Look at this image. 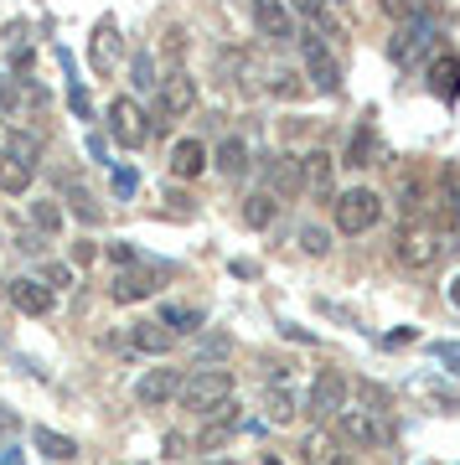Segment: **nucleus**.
Instances as JSON below:
<instances>
[{
  "instance_id": "nucleus-4",
  "label": "nucleus",
  "mask_w": 460,
  "mask_h": 465,
  "mask_svg": "<svg viewBox=\"0 0 460 465\" xmlns=\"http://www.w3.org/2000/svg\"><path fill=\"white\" fill-rule=\"evenodd\" d=\"M440 249L445 243L429 223H404V232H398V264L404 269H429L440 259Z\"/></svg>"
},
{
  "instance_id": "nucleus-21",
  "label": "nucleus",
  "mask_w": 460,
  "mask_h": 465,
  "mask_svg": "<svg viewBox=\"0 0 460 465\" xmlns=\"http://www.w3.org/2000/svg\"><path fill=\"white\" fill-rule=\"evenodd\" d=\"M264 419H269V424H295V393L280 388V382L264 388Z\"/></svg>"
},
{
  "instance_id": "nucleus-5",
  "label": "nucleus",
  "mask_w": 460,
  "mask_h": 465,
  "mask_svg": "<svg viewBox=\"0 0 460 465\" xmlns=\"http://www.w3.org/2000/svg\"><path fill=\"white\" fill-rule=\"evenodd\" d=\"M109 134H115V145H125V150L145 145V140H150L145 109H140V104H130V99H115V104H109Z\"/></svg>"
},
{
  "instance_id": "nucleus-34",
  "label": "nucleus",
  "mask_w": 460,
  "mask_h": 465,
  "mask_svg": "<svg viewBox=\"0 0 460 465\" xmlns=\"http://www.w3.org/2000/svg\"><path fill=\"white\" fill-rule=\"evenodd\" d=\"M429 351H435V357H440V362H445V367H450V372L460 378V341H435Z\"/></svg>"
},
{
  "instance_id": "nucleus-28",
  "label": "nucleus",
  "mask_w": 460,
  "mask_h": 465,
  "mask_svg": "<svg viewBox=\"0 0 460 465\" xmlns=\"http://www.w3.org/2000/svg\"><path fill=\"white\" fill-rule=\"evenodd\" d=\"M32 223H36V232H63V207L57 202H32Z\"/></svg>"
},
{
  "instance_id": "nucleus-15",
  "label": "nucleus",
  "mask_w": 460,
  "mask_h": 465,
  "mask_svg": "<svg viewBox=\"0 0 460 465\" xmlns=\"http://www.w3.org/2000/svg\"><path fill=\"white\" fill-rule=\"evenodd\" d=\"M165 166H171V176H181V182H197L202 171H207V145H202V140H176Z\"/></svg>"
},
{
  "instance_id": "nucleus-3",
  "label": "nucleus",
  "mask_w": 460,
  "mask_h": 465,
  "mask_svg": "<svg viewBox=\"0 0 460 465\" xmlns=\"http://www.w3.org/2000/svg\"><path fill=\"white\" fill-rule=\"evenodd\" d=\"M378 217H383V197L373 186H352V192L336 197V228L342 232H367Z\"/></svg>"
},
{
  "instance_id": "nucleus-36",
  "label": "nucleus",
  "mask_w": 460,
  "mask_h": 465,
  "mask_svg": "<svg viewBox=\"0 0 460 465\" xmlns=\"http://www.w3.org/2000/svg\"><path fill=\"white\" fill-rule=\"evenodd\" d=\"M228 351H233L228 336H217V341H197V357H202V362H213V357H228Z\"/></svg>"
},
{
  "instance_id": "nucleus-49",
  "label": "nucleus",
  "mask_w": 460,
  "mask_h": 465,
  "mask_svg": "<svg viewBox=\"0 0 460 465\" xmlns=\"http://www.w3.org/2000/svg\"><path fill=\"white\" fill-rule=\"evenodd\" d=\"M217 465H233V460H217Z\"/></svg>"
},
{
  "instance_id": "nucleus-18",
  "label": "nucleus",
  "mask_w": 460,
  "mask_h": 465,
  "mask_svg": "<svg viewBox=\"0 0 460 465\" xmlns=\"http://www.w3.org/2000/svg\"><path fill=\"white\" fill-rule=\"evenodd\" d=\"M130 347L145 351V357H161V351H171V331H165L161 321H135Z\"/></svg>"
},
{
  "instance_id": "nucleus-7",
  "label": "nucleus",
  "mask_w": 460,
  "mask_h": 465,
  "mask_svg": "<svg viewBox=\"0 0 460 465\" xmlns=\"http://www.w3.org/2000/svg\"><path fill=\"white\" fill-rule=\"evenodd\" d=\"M336 409H346V378L336 367H321L311 382V414L315 419H331Z\"/></svg>"
},
{
  "instance_id": "nucleus-40",
  "label": "nucleus",
  "mask_w": 460,
  "mask_h": 465,
  "mask_svg": "<svg viewBox=\"0 0 460 465\" xmlns=\"http://www.w3.org/2000/svg\"><path fill=\"white\" fill-rule=\"evenodd\" d=\"M362 399H367V409H388V393L373 388V382H362Z\"/></svg>"
},
{
  "instance_id": "nucleus-2",
  "label": "nucleus",
  "mask_w": 460,
  "mask_h": 465,
  "mask_svg": "<svg viewBox=\"0 0 460 465\" xmlns=\"http://www.w3.org/2000/svg\"><path fill=\"white\" fill-rule=\"evenodd\" d=\"M300 36V63H305V78H311L321 94H336L342 84V67H336V52L321 32H295Z\"/></svg>"
},
{
  "instance_id": "nucleus-20",
  "label": "nucleus",
  "mask_w": 460,
  "mask_h": 465,
  "mask_svg": "<svg viewBox=\"0 0 460 465\" xmlns=\"http://www.w3.org/2000/svg\"><path fill=\"white\" fill-rule=\"evenodd\" d=\"M0 150H5L11 161H21V166H36V161H42V140H36V134H26V130H5Z\"/></svg>"
},
{
  "instance_id": "nucleus-39",
  "label": "nucleus",
  "mask_w": 460,
  "mask_h": 465,
  "mask_svg": "<svg viewBox=\"0 0 460 465\" xmlns=\"http://www.w3.org/2000/svg\"><path fill=\"white\" fill-rule=\"evenodd\" d=\"M161 455H165V460H181V455H186V440H181V434H165V440H161Z\"/></svg>"
},
{
  "instance_id": "nucleus-12",
  "label": "nucleus",
  "mask_w": 460,
  "mask_h": 465,
  "mask_svg": "<svg viewBox=\"0 0 460 465\" xmlns=\"http://www.w3.org/2000/svg\"><path fill=\"white\" fill-rule=\"evenodd\" d=\"M336 430L346 434V440H352V445H383V424H378V414H373V409H342V419H336Z\"/></svg>"
},
{
  "instance_id": "nucleus-8",
  "label": "nucleus",
  "mask_w": 460,
  "mask_h": 465,
  "mask_svg": "<svg viewBox=\"0 0 460 465\" xmlns=\"http://www.w3.org/2000/svg\"><path fill=\"white\" fill-rule=\"evenodd\" d=\"M135 399L145 403V409H161V403L181 399V372L176 367H150L145 378L135 382Z\"/></svg>"
},
{
  "instance_id": "nucleus-37",
  "label": "nucleus",
  "mask_w": 460,
  "mask_h": 465,
  "mask_svg": "<svg viewBox=\"0 0 460 465\" xmlns=\"http://www.w3.org/2000/svg\"><path fill=\"white\" fill-rule=\"evenodd\" d=\"M135 186H140V176L125 171V166H115V192H119V197H135Z\"/></svg>"
},
{
  "instance_id": "nucleus-48",
  "label": "nucleus",
  "mask_w": 460,
  "mask_h": 465,
  "mask_svg": "<svg viewBox=\"0 0 460 465\" xmlns=\"http://www.w3.org/2000/svg\"><path fill=\"white\" fill-rule=\"evenodd\" d=\"M264 465H280V460H264Z\"/></svg>"
},
{
  "instance_id": "nucleus-41",
  "label": "nucleus",
  "mask_w": 460,
  "mask_h": 465,
  "mask_svg": "<svg viewBox=\"0 0 460 465\" xmlns=\"http://www.w3.org/2000/svg\"><path fill=\"white\" fill-rule=\"evenodd\" d=\"M383 11H388L394 21H409V16H414V5H409V0H383Z\"/></svg>"
},
{
  "instance_id": "nucleus-16",
  "label": "nucleus",
  "mask_w": 460,
  "mask_h": 465,
  "mask_svg": "<svg viewBox=\"0 0 460 465\" xmlns=\"http://www.w3.org/2000/svg\"><path fill=\"white\" fill-rule=\"evenodd\" d=\"M429 88H435V94H440L445 104L455 99V94H460V57H450V52H440V57L429 63Z\"/></svg>"
},
{
  "instance_id": "nucleus-26",
  "label": "nucleus",
  "mask_w": 460,
  "mask_h": 465,
  "mask_svg": "<svg viewBox=\"0 0 460 465\" xmlns=\"http://www.w3.org/2000/svg\"><path fill=\"white\" fill-rule=\"evenodd\" d=\"M275 213H280V202L269 197V192H254V197L244 202V223H248V228H269Z\"/></svg>"
},
{
  "instance_id": "nucleus-17",
  "label": "nucleus",
  "mask_w": 460,
  "mask_h": 465,
  "mask_svg": "<svg viewBox=\"0 0 460 465\" xmlns=\"http://www.w3.org/2000/svg\"><path fill=\"white\" fill-rule=\"evenodd\" d=\"M295 192H305L300 186V161H290V155H280V161H269V197H295Z\"/></svg>"
},
{
  "instance_id": "nucleus-38",
  "label": "nucleus",
  "mask_w": 460,
  "mask_h": 465,
  "mask_svg": "<svg viewBox=\"0 0 460 465\" xmlns=\"http://www.w3.org/2000/svg\"><path fill=\"white\" fill-rule=\"evenodd\" d=\"M94 259H99V243L78 238V243H73V264H94Z\"/></svg>"
},
{
  "instance_id": "nucleus-35",
  "label": "nucleus",
  "mask_w": 460,
  "mask_h": 465,
  "mask_svg": "<svg viewBox=\"0 0 460 465\" xmlns=\"http://www.w3.org/2000/svg\"><path fill=\"white\" fill-rule=\"evenodd\" d=\"M42 284L57 295V290H67V284H73V269H67V264H47V280H42Z\"/></svg>"
},
{
  "instance_id": "nucleus-13",
  "label": "nucleus",
  "mask_w": 460,
  "mask_h": 465,
  "mask_svg": "<svg viewBox=\"0 0 460 465\" xmlns=\"http://www.w3.org/2000/svg\"><path fill=\"white\" fill-rule=\"evenodd\" d=\"M254 26H259V36H269V42H290V36H295V16L285 11L280 0H254Z\"/></svg>"
},
{
  "instance_id": "nucleus-29",
  "label": "nucleus",
  "mask_w": 460,
  "mask_h": 465,
  "mask_svg": "<svg viewBox=\"0 0 460 465\" xmlns=\"http://www.w3.org/2000/svg\"><path fill=\"white\" fill-rule=\"evenodd\" d=\"M300 249L311 253V259H326L331 253V232L315 228V223H305V228H300Z\"/></svg>"
},
{
  "instance_id": "nucleus-6",
  "label": "nucleus",
  "mask_w": 460,
  "mask_h": 465,
  "mask_svg": "<svg viewBox=\"0 0 460 465\" xmlns=\"http://www.w3.org/2000/svg\"><path fill=\"white\" fill-rule=\"evenodd\" d=\"M88 63H94L99 78H109V73L125 63V36H119L115 16H104L99 26H94V36H88Z\"/></svg>"
},
{
  "instance_id": "nucleus-33",
  "label": "nucleus",
  "mask_w": 460,
  "mask_h": 465,
  "mask_svg": "<svg viewBox=\"0 0 460 465\" xmlns=\"http://www.w3.org/2000/svg\"><path fill=\"white\" fill-rule=\"evenodd\" d=\"M67 202H73V213H78L83 223H99V207H94V197H88V192H78V186H67Z\"/></svg>"
},
{
  "instance_id": "nucleus-19",
  "label": "nucleus",
  "mask_w": 460,
  "mask_h": 465,
  "mask_svg": "<svg viewBox=\"0 0 460 465\" xmlns=\"http://www.w3.org/2000/svg\"><path fill=\"white\" fill-rule=\"evenodd\" d=\"M373 161H378V134H373V124H357L352 145H346V166L362 171V166H373Z\"/></svg>"
},
{
  "instance_id": "nucleus-9",
  "label": "nucleus",
  "mask_w": 460,
  "mask_h": 465,
  "mask_svg": "<svg viewBox=\"0 0 460 465\" xmlns=\"http://www.w3.org/2000/svg\"><path fill=\"white\" fill-rule=\"evenodd\" d=\"M192 104H197V78H192L186 67H171V73H165V84H161V109L176 119V114H186Z\"/></svg>"
},
{
  "instance_id": "nucleus-27",
  "label": "nucleus",
  "mask_w": 460,
  "mask_h": 465,
  "mask_svg": "<svg viewBox=\"0 0 460 465\" xmlns=\"http://www.w3.org/2000/svg\"><path fill=\"white\" fill-rule=\"evenodd\" d=\"M130 84L140 88V94L161 88V78H155V63H150V52H135V57H130Z\"/></svg>"
},
{
  "instance_id": "nucleus-45",
  "label": "nucleus",
  "mask_w": 460,
  "mask_h": 465,
  "mask_svg": "<svg viewBox=\"0 0 460 465\" xmlns=\"http://www.w3.org/2000/svg\"><path fill=\"white\" fill-rule=\"evenodd\" d=\"M109 253H115V264H125V269H130L135 259H140V253H135L130 243H115V249H109Z\"/></svg>"
},
{
  "instance_id": "nucleus-44",
  "label": "nucleus",
  "mask_w": 460,
  "mask_h": 465,
  "mask_svg": "<svg viewBox=\"0 0 460 465\" xmlns=\"http://www.w3.org/2000/svg\"><path fill=\"white\" fill-rule=\"evenodd\" d=\"M165 52H171V57H181V52H186V32H165Z\"/></svg>"
},
{
  "instance_id": "nucleus-43",
  "label": "nucleus",
  "mask_w": 460,
  "mask_h": 465,
  "mask_svg": "<svg viewBox=\"0 0 460 465\" xmlns=\"http://www.w3.org/2000/svg\"><path fill=\"white\" fill-rule=\"evenodd\" d=\"M16 430H21V419L11 414V409H0V440H11Z\"/></svg>"
},
{
  "instance_id": "nucleus-31",
  "label": "nucleus",
  "mask_w": 460,
  "mask_h": 465,
  "mask_svg": "<svg viewBox=\"0 0 460 465\" xmlns=\"http://www.w3.org/2000/svg\"><path fill=\"white\" fill-rule=\"evenodd\" d=\"M419 42H425V32H414V26H404V32H398L394 42H388V57H394V63H409Z\"/></svg>"
},
{
  "instance_id": "nucleus-23",
  "label": "nucleus",
  "mask_w": 460,
  "mask_h": 465,
  "mask_svg": "<svg viewBox=\"0 0 460 465\" xmlns=\"http://www.w3.org/2000/svg\"><path fill=\"white\" fill-rule=\"evenodd\" d=\"M32 445L42 450V455H47V460H73V455H78V445H73V440H67V434L47 430V424H42V430H32Z\"/></svg>"
},
{
  "instance_id": "nucleus-24",
  "label": "nucleus",
  "mask_w": 460,
  "mask_h": 465,
  "mask_svg": "<svg viewBox=\"0 0 460 465\" xmlns=\"http://www.w3.org/2000/svg\"><path fill=\"white\" fill-rule=\"evenodd\" d=\"M32 186V166H21V161H11L5 150H0V192H11V197H21Z\"/></svg>"
},
{
  "instance_id": "nucleus-42",
  "label": "nucleus",
  "mask_w": 460,
  "mask_h": 465,
  "mask_svg": "<svg viewBox=\"0 0 460 465\" xmlns=\"http://www.w3.org/2000/svg\"><path fill=\"white\" fill-rule=\"evenodd\" d=\"M223 440H228V424H217V430H207V434L197 440V445H202V450H217Z\"/></svg>"
},
{
  "instance_id": "nucleus-46",
  "label": "nucleus",
  "mask_w": 460,
  "mask_h": 465,
  "mask_svg": "<svg viewBox=\"0 0 460 465\" xmlns=\"http://www.w3.org/2000/svg\"><path fill=\"white\" fill-rule=\"evenodd\" d=\"M409 5H414V16H419V11H435L440 0H409Z\"/></svg>"
},
{
  "instance_id": "nucleus-32",
  "label": "nucleus",
  "mask_w": 460,
  "mask_h": 465,
  "mask_svg": "<svg viewBox=\"0 0 460 465\" xmlns=\"http://www.w3.org/2000/svg\"><path fill=\"white\" fill-rule=\"evenodd\" d=\"M300 460H305V465H326V460H331V440H326L321 430L305 434V445H300Z\"/></svg>"
},
{
  "instance_id": "nucleus-10",
  "label": "nucleus",
  "mask_w": 460,
  "mask_h": 465,
  "mask_svg": "<svg viewBox=\"0 0 460 465\" xmlns=\"http://www.w3.org/2000/svg\"><path fill=\"white\" fill-rule=\"evenodd\" d=\"M300 186L315 192V197H331V186H336V155L331 150H311L300 161Z\"/></svg>"
},
{
  "instance_id": "nucleus-11",
  "label": "nucleus",
  "mask_w": 460,
  "mask_h": 465,
  "mask_svg": "<svg viewBox=\"0 0 460 465\" xmlns=\"http://www.w3.org/2000/svg\"><path fill=\"white\" fill-rule=\"evenodd\" d=\"M5 295H11V305H16L21 316H47L52 305H57V295H52L42 280H11Z\"/></svg>"
},
{
  "instance_id": "nucleus-25",
  "label": "nucleus",
  "mask_w": 460,
  "mask_h": 465,
  "mask_svg": "<svg viewBox=\"0 0 460 465\" xmlns=\"http://www.w3.org/2000/svg\"><path fill=\"white\" fill-rule=\"evenodd\" d=\"M161 326H165L171 336H176V331H202V311H192V305H171V300H165Z\"/></svg>"
},
{
  "instance_id": "nucleus-47",
  "label": "nucleus",
  "mask_w": 460,
  "mask_h": 465,
  "mask_svg": "<svg viewBox=\"0 0 460 465\" xmlns=\"http://www.w3.org/2000/svg\"><path fill=\"white\" fill-rule=\"evenodd\" d=\"M450 305H455V311H460V274H455V280H450Z\"/></svg>"
},
{
  "instance_id": "nucleus-1",
  "label": "nucleus",
  "mask_w": 460,
  "mask_h": 465,
  "mask_svg": "<svg viewBox=\"0 0 460 465\" xmlns=\"http://www.w3.org/2000/svg\"><path fill=\"white\" fill-rule=\"evenodd\" d=\"M233 399V372L228 367H197L192 378H181V403L192 414H213Z\"/></svg>"
},
{
  "instance_id": "nucleus-30",
  "label": "nucleus",
  "mask_w": 460,
  "mask_h": 465,
  "mask_svg": "<svg viewBox=\"0 0 460 465\" xmlns=\"http://www.w3.org/2000/svg\"><path fill=\"white\" fill-rule=\"evenodd\" d=\"M295 5H300V11H305L311 21H315V26H321V36H331V32H336V16H331V5H326V0H295ZM336 36H342V32H336Z\"/></svg>"
},
{
  "instance_id": "nucleus-22",
  "label": "nucleus",
  "mask_w": 460,
  "mask_h": 465,
  "mask_svg": "<svg viewBox=\"0 0 460 465\" xmlns=\"http://www.w3.org/2000/svg\"><path fill=\"white\" fill-rule=\"evenodd\" d=\"M213 166L223 171V176H244L248 171V145L233 134V140H223V145L213 150Z\"/></svg>"
},
{
  "instance_id": "nucleus-14",
  "label": "nucleus",
  "mask_w": 460,
  "mask_h": 465,
  "mask_svg": "<svg viewBox=\"0 0 460 465\" xmlns=\"http://www.w3.org/2000/svg\"><path fill=\"white\" fill-rule=\"evenodd\" d=\"M161 290V269H119L115 280V300L119 305H130V300H150Z\"/></svg>"
}]
</instances>
